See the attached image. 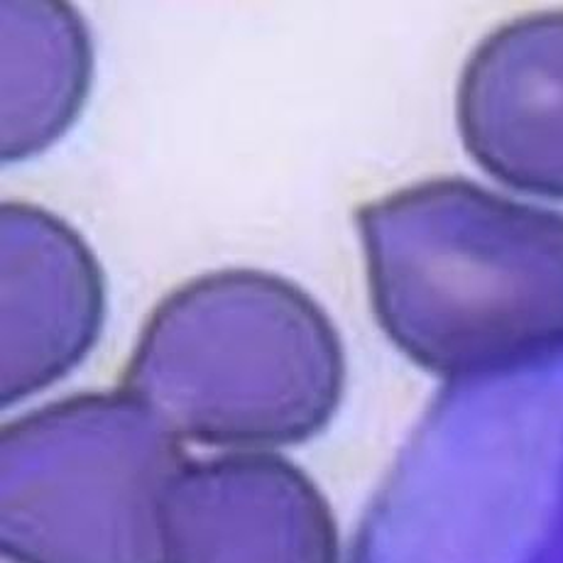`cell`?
Returning <instances> with one entry per match:
<instances>
[{"label": "cell", "instance_id": "obj_7", "mask_svg": "<svg viewBox=\"0 0 563 563\" xmlns=\"http://www.w3.org/2000/svg\"><path fill=\"white\" fill-rule=\"evenodd\" d=\"M3 162L45 153L77 121L93 81V42L77 8L5 0Z\"/></svg>", "mask_w": 563, "mask_h": 563}, {"label": "cell", "instance_id": "obj_6", "mask_svg": "<svg viewBox=\"0 0 563 563\" xmlns=\"http://www.w3.org/2000/svg\"><path fill=\"white\" fill-rule=\"evenodd\" d=\"M456 125L495 181L563 201V10L519 15L481 40L456 86Z\"/></svg>", "mask_w": 563, "mask_h": 563}, {"label": "cell", "instance_id": "obj_2", "mask_svg": "<svg viewBox=\"0 0 563 563\" xmlns=\"http://www.w3.org/2000/svg\"><path fill=\"white\" fill-rule=\"evenodd\" d=\"M339 329L309 291L265 269H216L150 311L121 377L177 439L265 451L321 434L345 393Z\"/></svg>", "mask_w": 563, "mask_h": 563}, {"label": "cell", "instance_id": "obj_3", "mask_svg": "<svg viewBox=\"0 0 563 563\" xmlns=\"http://www.w3.org/2000/svg\"><path fill=\"white\" fill-rule=\"evenodd\" d=\"M181 439L123 389L81 393L0 434V549L13 563H167Z\"/></svg>", "mask_w": 563, "mask_h": 563}, {"label": "cell", "instance_id": "obj_5", "mask_svg": "<svg viewBox=\"0 0 563 563\" xmlns=\"http://www.w3.org/2000/svg\"><path fill=\"white\" fill-rule=\"evenodd\" d=\"M0 233V405L13 407L67 377L99 343L106 321V275L77 229L42 206L5 201Z\"/></svg>", "mask_w": 563, "mask_h": 563}, {"label": "cell", "instance_id": "obj_4", "mask_svg": "<svg viewBox=\"0 0 563 563\" xmlns=\"http://www.w3.org/2000/svg\"><path fill=\"white\" fill-rule=\"evenodd\" d=\"M167 563H341L327 495L269 451L189 461L165 505Z\"/></svg>", "mask_w": 563, "mask_h": 563}, {"label": "cell", "instance_id": "obj_1", "mask_svg": "<svg viewBox=\"0 0 563 563\" xmlns=\"http://www.w3.org/2000/svg\"><path fill=\"white\" fill-rule=\"evenodd\" d=\"M353 221L375 319L421 371L487 380L563 351V213L437 177Z\"/></svg>", "mask_w": 563, "mask_h": 563}]
</instances>
